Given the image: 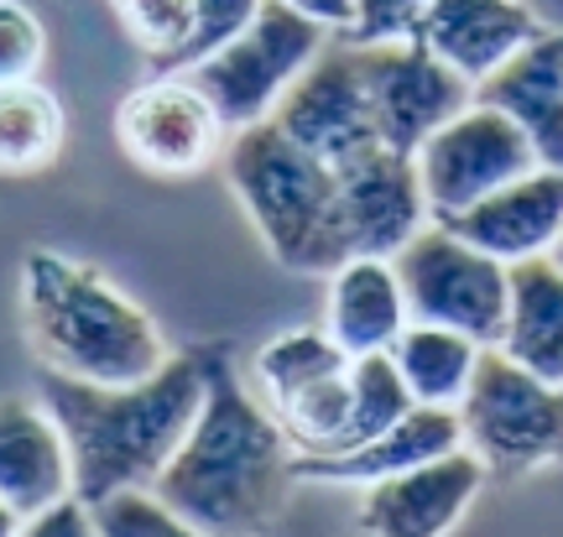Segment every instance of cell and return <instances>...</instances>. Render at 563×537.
I'll return each instance as SVG.
<instances>
[{"mask_svg":"<svg viewBox=\"0 0 563 537\" xmlns=\"http://www.w3.org/2000/svg\"><path fill=\"white\" fill-rule=\"evenodd\" d=\"M292 475V443L282 434L224 344H203V402L199 418L167 459L152 496L173 506L214 537H262L287 506Z\"/></svg>","mask_w":563,"mask_h":537,"instance_id":"6da1fadb","label":"cell"},{"mask_svg":"<svg viewBox=\"0 0 563 537\" xmlns=\"http://www.w3.org/2000/svg\"><path fill=\"white\" fill-rule=\"evenodd\" d=\"M37 397L53 407L68 454H74V496L84 506L152 491L167 459L178 454L203 402V344L178 350L162 371L131 386H100L42 371Z\"/></svg>","mask_w":563,"mask_h":537,"instance_id":"7a4b0ae2","label":"cell"},{"mask_svg":"<svg viewBox=\"0 0 563 537\" xmlns=\"http://www.w3.org/2000/svg\"><path fill=\"white\" fill-rule=\"evenodd\" d=\"M21 324L42 371L74 381L131 386L173 360L157 319L136 298H125L100 266L47 245L21 256Z\"/></svg>","mask_w":563,"mask_h":537,"instance_id":"3957f363","label":"cell"},{"mask_svg":"<svg viewBox=\"0 0 563 537\" xmlns=\"http://www.w3.org/2000/svg\"><path fill=\"white\" fill-rule=\"evenodd\" d=\"M220 162L230 194L277 266L298 277H329L350 256L340 219V173L298 146L277 120L230 131Z\"/></svg>","mask_w":563,"mask_h":537,"instance_id":"277c9868","label":"cell"},{"mask_svg":"<svg viewBox=\"0 0 563 537\" xmlns=\"http://www.w3.org/2000/svg\"><path fill=\"white\" fill-rule=\"evenodd\" d=\"M329 47V26L287 0H262L256 21L241 37H230L220 53L183 68L214 100L230 131H245L256 120H272L282 95L302 79V68Z\"/></svg>","mask_w":563,"mask_h":537,"instance_id":"5b68a950","label":"cell"},{"mask_svg":"<svg viewBox=\"0 0 563 537\" xmlns=\"http://www.w3.org/2000/svg\"><path fill=\"white\" fill-rule=\"evenodd\" d=\"M464 449L496 475L563 464V386L532 376L506 350H485L460 402Z\"/></svg>","mask_w":563,"mask_h":537,"instance_id":"8992f818","label":"cell"},{"mask_svg":"<svg viewBox=\"0 0 563 537\" xmlns=\"http://www.w3.org/2000/svg\"><path fill=\"white\" fill-rule=\"evenodd\" d=\"M391 261H397L412 319L464 329L481 344H501L506 319H511V266L506 261L470 245L439 219H428Z\"/></svg>","mask_w":563,"mask_h":537,"instance_id":"52a82bcc","label":"cell"},{"mask_svg":"<svg viewBox=\"0 0 563 537\" xmlns=\"http://www.w3.org/2000/svg\"><path fill=\"white\" fill-rule=\"evenodd\" d=\"M412 162H418L422 199H428L433 219L464 215L470 204L490 199L496 188L517 183L532 167H543L532 141L522 136V125L485 100H470L454 120H443L439 131L412 152Z\"/></svg>","mask_w":563,"mask_h":537,"instance_id":"ba28073f","label":"cell"},{"mask_svg":"<svg viewBox=\"0 0 563 537\" xmlns=\"http://www.w3.org/2000/svg\"><path fill=\"white\" fill-rule=\"evenodd\" d=\"M115 141L152 178H194L224 157L230 125L188 74H152L115 105Z\"/></svg>","mask_w":563,"mask_h":537,"instance_id":"9c48e42d","label":"cell"},{"mask_svg":"<svg viewBox=\"0 0 563 537\" xmlns=\"http://www.w3.org/2000/svg\"><path fill=\"white\" fill-rule=\"evenodd\" d=\"M272 120L298 146H308L313 157L329 162L334 173L350 167V162H361L365 152L386 146L382 131H376V116H371V95H365L355 42L323 47L319 58L302 68V79L282 95Z\"/></svg>","mask_w":563,"mask_h":537,"instance_id":"30bf717a","label":"cell"},{"mask_svg":"<svg viewBox=\"0 0 563 537\" xmlns=\"http://www.w3.org/2000/svg\"><path fill=\"white\" fill-rule=\"evenodd\" d=\"M355 53H361L376 131H382V141L391 152L412 157L443 120H454L464 105L475 100V84L464 74H454L439 53H428L418 37L376 42V47H355Z\"/></svg>","mask_w":563,"mask_h":537,"instance_id":"8fae6325","label":"cell"},{"mask_svg":"<svg viewBox=\"0 0 563 537\" xmlns=\"http://www.w3.org/2000/svg\"><path fill=\"white\" fill-rule=\"evenodd\" d=\"M485 485V464L470 449L439 454L365 485L361 496V533L365 537H449L460 517L475 506Z\"/></svg>","mask_w":563,"mask_h":537,"instance_id":"7c38bea8","label":"cell"},{"mask_svg":"<svg viewBox=\"0 0 563 537\" xmlns=\"http://www.w3.org/2000/svg\"><path fill=\"white\" fill-rule=\"evenodd\" d=\"M340 219L350 256H397L428 224L418 162L407 152L376 146L361 162L340 167Z\"/></svg>","mask_w":563,"mask_h":537,"instance_id":"4fadbf2b","label":"cell"},{"mask_svg":"<svg viewBox=\"0 0 563 537\" xmlns=\"http://www.w3.org/2000/svg\"><path fill=\"white\" fill-rule=\"evenodd\" d=\"M74 496V454L42 397H0V501L21 522Z\"/></svg>","mask_w":563,"mask_h":537,"instance_id":"5bb4252c","label":"cell"},{"mask_svg":"<svg viewBox=\"0 0 563 537\" xmlns=\"http://www.w3.org/2000/svg\"><path fill=\"white\" fill-rule=\"evenodd\" d=\"M439 224H449L454 235L490 251L506 266L548 256L553 240L563 235V173L559 167H532L517 183L496 188L490 199L470 204L464 215H449Z\"/></svg>","mask_w":563,"mask_h":537,"instance_id":"9a60e30c","label":"cell"},{"mask_svg":"<svg viewBox=\"0 0 563 537\" xmlns=\"http://www.w3.org/2000/svg\"><path fill=\"white\" fill-rule=\"evenodd\" d=\"M475 100L517 120L538 162L563 173V32L543 26L522 53H511L490 79L475 84Z\"/></svg>","mask_w":563,"mask_h":537,"instance_id":"2e32d148","label":"cell"},{"mask_svg":"<svg viewBox=\"0 0 563 537\" xmlns=\"http://www.w3.org/2000/svg\"><path fill=\"white\" fill-rule=\"evenodd\" d=\"M464 449V423L454 407H412L407 418H397L386 434H376L371 443L350 449V454H292V475L313 480V485H376L386 475H402V470H418L428 459L454 454Z\"/></svg>","mask_w":563,"mask_h":537,"instance_id":"e0dca14e","label":"cell"},{"mask_svg":"<svg viewBox=\"0 0 563 537\" xmlns=\"http://www.w3.org/2000/svg\"><path fill=\"white\" fill-rule=\"evenodd\" d=\"M538 32H543V21L522 0H433L418 42L428 53H439L454 74L481 84L511 53H522Z\"/></svg>","mask_w":563,"mask_h":537,"instance_id":"ac0fdd59","label":"cell"},{"mask_svg":"<svg viewBox=\"0 0 563 537\" xmlns=\"http://www.w3.org/2000/svg\"><path fill=\"white\" fill-rule=\"evenodd\" d=\"M407 293L391 256H344L329 272V303H323V329L350 360L382 355L407 329Z\"/></svg>","mask_w":563,"mask_h":537,"instance_id":"d6986e66","label":"cell"},{"mask_svg":"<svg viewBox=\"0 0 563 537\" xmlns=\"http://www.w3.org/2000/svg\"><path fill=\"white\" fill-rule=\"evenodd\" d=\"M496 350L563 386V266H553V256L511 266V319Z\"/></svg>","mask_w":563,"mask_h":537,"instance_id":"ffe728a7","label":"cell"},{"mask_svg":"<svg viewBox=\"0 0 563 537\" xmlns=\"http://www.w3.org/2000/svg\"><path fill=\"white\" fill-rule=\"evenodd\" d=\"M490 344L470 339L464 329H449V324H422L407 319V329L397 335V344L386 350L397 376L407 381V392L418 407H454L460 413L470 381L481 371V355Z\"/></svg>","mask_w":563,"mask_h":537,"instance_id":"44dd1931","label":"cell"},{"mask_svg":"<svg viewBox=\"0 0 563 537\" xmlns=\"http://www.w3.org/2000/svg\"><path fill=\"white\" fill-rule=\"evenodd\" d=\"M68 116L37 79L0 84V178H37L63 157Z\"/></svg>","mask_w":563,"mask_h":537,"instance_id":"7402d4cb","label":"cell"},{"mask_svg":"<svg viewBox=\"0 0 563 537\" xmlns=\"http://www.w3.org/2000/svg\"><path fill=\"white\" fill-rule=\"evenodd\" d=\"M344 365H350V355L329 339V329H282L251 355V381H256V397L266 407H277V402L298 397L302 386L334 376Z\"/></svg>","mask_w":563,"mask_h":537,"instance_id":"603a6c76","label":"cell"},{"mask_svg":"<svg viewBox=\"0 0 563 537\" xmlns=\"http://www.w3.org/2000/svg\"><path fill=\"white\" fill-rule=\"evenodd\" d=\"M418 402H412V392H407V381L397 376V365H391V355H361L350 360V423H344V438H340V454H350V449H361V443H371L376 434H386L397 418H407ZM313 459V454H308ZM323 459V454H319Z\"/></svg>","mask_w":563,"mask_h":537,"instance_id":"cb8c5ba5","label":"cell"},{"mask_svg":"<svg viewBox=\"0 0 563 537\" xmlns=\"http://www.w3.org/2000/svg\"><path fill=\"white\" fill-rule=\"evenodd\" d=\"M110 17L121 21V32L131 47L146 53V63L157 68L162 58H173L194 26V0H104Z\"/></svg>","mask_w":563,"mask_h":537,"instance_id":"d4e9b609","label":"cell"},{"mask_svg":"<svg viewBox=\"0 0 563 537\" xmlns=\"http://www.w3.org/2000/svg\"><path fill=\"white\" fill-rule=\"evenodd\" d=\"M262 11V0H194V26H188V37L173 58H162L152 74H183V68H194L203 63L209 53H220L230 37H241L245 26L256 21Z\"/></svg>","mask_w":563,"mask_h":537,"instance_id":"484cf974","label":"cell"},{"mask_svg":"<svg viewBox=\"0 0 563 537\" xmlns=\"http://www.w3.org/2000/svg\"><path fill=\"white\" fill-rule=\"evenodd\" d=\"M89 512H95L104 537H214V533H203V527H194V522H183L152 491H121V496L100 501Z\"/></svg>","mask_w":563,"mask_h":537,"instance_id":"4316f807","label":"cell"},{"mask_svg":"<svg viewBox=\"0 0 563 537\" xmlns=\"http://www.w3.org/2000/svg\"><path fill=\"white\" fill-rule=\"evenodd\" d=\"M433 11V0H350V26L344 42L376 47V42H412L422 21Z\"/></svg>","mask_w":563,"mask_h":537,"instance_id":"83f0119b","label":"cell"},{"mask_svg":"<svg viewBox=\"0 0 563 537\" xmlns=\"http://www.w3.org/2000/svg\"><path fill=\"white\" fill-rule=\"evenodd\" d=\"M42 58H47V26L32 6L21 0H0V84L11 79H37Z\"/></svg>","mask_w":563,"mask_h":537,"instance_id":"f1b7e54d","label":"cell"},{"mask_svg":"<svg viewBox=\"0 0 563 537\" xmlns=\"http://www.w3.org/2000/svg\"><path fill=\"white\" fill-rule=\"evenodd\" d=\"M16 537H104V533H100V522H95V512L79 496H68L58 506L37 512V517H26L16 527Z\"/></svg>","mask_w":563,"mask_h":537,"instance_id":"f546056e","label":"cell"},{"mask_svg":"<svg viewBox=\"0 0 563 537\" xmlns=\"http://www.w3.org/2000/svg\"><path fill=\"white\" fill-rule=\"evenodd\" d=\"M287 6H298V11H308V17L313 21H323V26H329V32H334V26H350V0H287Z\"/></svg>","mask_w":563,"mask_h":537,"instance_id":"4dcf8cb0","label":"cell"},{"mask_svg":"<svg viewBox=\"0 0 563 537\" xmlns=\"http://www.w3.org/2000/svg\"><path fill=\"white\" fill-rule=\"evenodd\" d=\"M16 527H21V517L5 506V501H0V537H16Z\"/></svg>","mask_w":563,"mask_h":537,"instance_id":"1f68e13d","label":"cell"},{"mask_svg":"<svg viewBox=\"0 0 563 537\" xmlns=\"http://www.w3.org/2000/svg\"><path fill=\"white\" fill-rule=\"evenodd\" d=\"M548 256H553V266H563V235L553 240V251H548Z\"/></svg>","mask_w":563,"mask_h":537,"instance_id":"d6a6232c","label":"cell"}]
</instances>
